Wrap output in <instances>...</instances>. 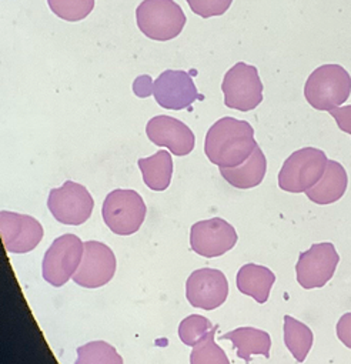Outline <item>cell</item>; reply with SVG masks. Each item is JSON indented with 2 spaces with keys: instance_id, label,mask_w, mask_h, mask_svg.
Listing matches in <instances>:
<instances>
[{
  "instance_id": "obj_9",
  "label": "cell",
  "mask_w": 351,
  "mask_h": 364,
  "mask_svg": "<svg viewBox=\"0 0 351 364\" xmlns=\"http://www.w3.org/2000/svg\"><path fill=\"white\" fill-rule=\"evenodd\" d=\"M48 208L59 223L80 226L90 219L94 200L85 186L68 180L63 186L50 191Z\"/></svg>"
},
{
  "instance_id": "obj_19",
  "label": "cell",
  "mask_w": 351,
  "mask_h": 364,
  "mask_svg": "<svg viewBox=\"0 0 351 364\" xmlns=\"http://www.w3.org/2000/svg\"><path fill=\"white\" fill-rule=\"evenodd\" d=\"M223 340H230L233 347L237 348V355L243 358L247 364L253 354H261L266 358L270 357L271 338L270 334L264 330L254 327H239L232 330L222 337Z\"/></svg>"
},
{
  "instance_id": "obj_24",
  "label": "cell",
  "mask_w": 351,
  "mask_h": 364,
  "mask_svg": "<svg viewBox=\"0 0 351 364\" xmlns=\"http://www.w3.org/2000/svg\"><path fill=\"white\" fill-rule=\"evenodd\" d=\"M48 4L50 11L66 22L83 21L94 8V0H48Z\"/></svg>"
},
{
  "instance_id": "obj_25",
  "label": "cell",
  "mask_w": 351,
  "mask_h": 364,
  "mask_svg": "<svg viewBox=\"0 0 351 364\" xmlns=\"http://www.w3.org/2000/svg\"><path fill=\"white\" fill-rule=\"evenodd\" d=\"M213 327L215 326L209 318L199 314H192L180 323L179 337L186 346L195 347L213 330Z\"/></svg>"
},
{
  "instance_id": "obj_16",
  "label": "cell",
  "mask_w": 351,
  "mask_h": 364,
  "mask_svg": "<svg viewBox=\"0 0 351 364\" xmlns=\"http://www.w3.org/2000/svg\"><path fill=\"white\" fill-rule=\"evenodd\" d=\"M347 186L348 176L344 166L335 160H328L323 177L306 195L313 203L325 206L338 202L344 196Z\"/></svg>"
},
{
  "instance_id": "obj_2",
  "label": "cell",
  "mask_w": 351,
  "mask_h": 364,
  "mask_svg": "<svg viewBox=\"0 0 351 364\" xmlns=\"http://www.w3.org/2000/svg\"><path fill=\"white\" fill-rule=\"evenodd\" d=\"M133 90L139 97L154 96L160 107L167 110H183L205 96L196 89L192 76L185 70H166L154 82L150 76H139L133 83Z\"/></svg>"
},
{
  "instance_id": "obj_6",
  "label": "cell",
  "mask_w": 351,
  "mask_h": 364,
  "mask_svg": "<svg viewBox=\"0 0 351 364\" xmlns=\"http://www.w3.org/2000/svg\"><path fill=\"white\" fill-rule=\"evenodd\" d=\"M106 226L119 236H130L136 233L146 218V205L143 198L127 189L110 192L102 209Z\"/></svg>"
},
{
  "instance_id": "obj_28",
  "label": "cell",
  "mask_w": 351,
  "mask_h": 364,
  "mask_svg": "<svg viewBox=\"0 0 351 364\" xmlns=\"http://www.w3.org/2000/svg\"><path fill=\"white\" fill-rule=\"evenodd\" d=\"M335 331H337L338 340L347 348H351V311L345 313L344 316L340 317V320L337 323V327H335Z\"/></svg>"
},
{
  "instance_id": "obj_14",
  "label": "cell",
  "mask_w": 351,
  "mask_h": 364,
  "mask_svg": "<svg viewBox=\"0 0 351 364\" xmlns=\"http://www.w3.org/2000/svg\"><path fill=\"white\" fill-rule=\"evenodd\" d=\"M227 296L229 282L217 269H199L186 282V297L196 309L215 310L227 300Z\"/></svg>"
},
{
  "instance_id": "obj_12",
  "label": "cell",
  "mask_w": 351,
  "mask_h": 364,
  "mask_svg": "<svg viewBox=\"0 0 351 364\" xmlns=\"http://www.w3.org/2000/svg\"><path fill=\"white\" fill-rule=\"evenodd\" d=\"M116 273V257L104 243L89 240L85 243L82 263L72 277L73 282L86 289L106 286Z\"/></svg>"
},
{
  "instance_id": "obj_20",
  "label": "cell",
  "mask_w": 351,
  "mask_h": 364,
  "mask_svg": "<svg viewBox=\"0 0 351 364\" xmlns=\"http://www.w3.org/2000/svg\"><path fill=\"white\" fill-rule=\"evenodd\" d=\"M139 167L146 186L154 192H164L171 181L173 159L167 150H158L156 154L140 159Z\"/></svg>"
},
{
  "instance_id": "obj_22",
  "label": "cell",
  "mask_w": 351,
  "mask_h": 364,
  "mask_svg": "<svg viewBox=\"0 0 351 364\" xmlns=\"http://www.w3.org/2000/svg\"><path fill=\"white\" fill-rule=\"evenodd\" d=\"M75 364H123V358L112 344L99 340L80 346Z\"/></svg>"
},
{
  "instance_id": "obj_5",
  "label": "cell",
  "mask_w": 351,
  "mask_h": 364,
  "mask_svg": "<svg viewBox=\"0 0 351 364\" xmlns=\"http://www.w3.org/2000/svg\"><path fill=\"white\" fill-rule=\"evenodd\" d=\"M328 159L315 147H304L287 157L279 173V186L288 193H306L323 177Z\"/></svg>"
},
{
  "instance_id": "obj_11",
  "label": "cell",
  "mask_w": 351,
  "mask_h": 364,
  "mask_svg": "<svg viewBox=\"0 0 351 364\" xmlns=\"http://www.w3.org/2000/svg\"><path fill=\"white\" fill-rule=\"evenodd\" d=\"M236 229L220 218L198 222L190 230V249L202 257L213 259L230 252L237 243Z\"/></svg>"
},
{
  "instance_id": "obj_7",
  "label": "cell",
  "mask_w": 351,
  "mask_h": 364,
  "mask_svg": "<svg viewBox=\"0 0 351 364\" xmlns=\"http://www.w3.org/2000/svg\"><path fill=\"white\" fill-rule=\"evenodd\" d=\"M85 253V243L76 235H63L53 240L43 257V279L62 287L77 272Z\"/></svg>"
},
{
  "instance_id": "obj_4",
  "label": "cell",
  "mask_w": 351,
  "mask_h": 364,
  "mask_svg": "<svg viewBox=\"0 0 351 364\" xmlns=\"http://www.w3.org/2000/svg\"><path fill=\"white\" fill-rule=\"evenodd\" d=\"M136 22L146 38L167 42L182 33L188 19L174 0H143L136 9Z\"/></svg>"
},
{
  "instance_id": "obj_27",
  "label": "cell",
  "mask_w": 351,
  "mask_h": 364,
  "mask_svg": "<svg viewBox=\"0 0 351 364\" xmlns=\"http://www.w3.org/2000/svg\"><path fill=\"white\" fill-rule=\"evenodd\" d=\"M328 113L337 122V126L341 132L351 134V105L334 107Z\"/></svg>"
},
{
  "instance_id": "obj_23",
  "label": "cell",
  "mask_w": 351,
  "mask_h": 364,
  "mask_svg": "<svg viewBox=\"0 0 351 364\" xmlns=\"http://www.w3.org/2000/svg\"><path fill=\"white\" fill-rule=\"evenodd\" d=\"M219 326L216 324L213 330L193 347L190 364H230L225 350L215 341V334Z\"/></svg>"
},
{
  "instance_id": "obj_13",
  "label": "cell",
  "mask_w": 351,
  "mask_h": 364,
  "mask_svg": "<svg viewBox=\"0 0 351 364\" xmlns=\"http://www.w3.org/2000/svg\"><path fill=\"white\" fill-rule=\"evenodd\" d=\"M0 236L9 253H29L43 239L42 225L32 216L8 210L0 212Z\"/></svg>"
},
{
  "instance_id": "obj_26",
  "label": "cell",
  "mask_w": 351,
  "mask_h": 364,
  "mask_svg": "<svg viewBox=\"0 0 351 364\" xmlns=\"http://www.w3.org/2000/svg\"><path fill=\"white\" fill-rule=\"evenodd\" d=\"M193 14L209 19L213 16L225 15L232 6L233 0H186Z\"/></svg>"
},
{
  "instance_id": "obj_17",
  "label": "cell",
  "mask_w": 351,
  "mask_h": 364,
  "mask_svg": "<svg viewBox=\"0 0 351 364\" xmlns=\"http://www.w3.org/2000/svg\"><path fill=\"white\" fill-rule=\"evenodd\" d=\"M267 171V159L257 146L252 156L236 167H220V173L229 185L236 189H253L259 186Z\"/></svg>"
},
{
  "instance_id": "obj_18",
  "label": "cell",
  "mask_w": 351,
  "mask_h": 364,
  "mask_svg": "<svg viewBox=\"0 0 351 364\" xmlns=\"http://www.w3.org/2000/svg\"><path fill=\"white\" fill-rule=\"evenodd\" d=\"M274 282L276 274L270 269L254 263L244 264L236 279L239 291L253 297L260 304L267 301Z\"/></svg>"
},
{
  "instance_id": "obj_15",
  "label": "cell",
  "mask_w": 351,
  "mask_h": 364,
  "mask_svg": "<svg viewBox=\"0 0 351 364\" xmlns=\"http://www.w3.org/2000/svg\"><path fill=\"white\" fill-rule=\"evenodd\" d=\"M146 134L151 143L167 147L174 156H188L196 144L195 133L179 119L170 116H156L148 120Z\"/></svg>"
},
{
  "instance_id": "obj_10",
  "label": "cell",
  "mask_w": 351,
  "mask_h": 364,
  "mask_svg": "<svg viewBox=\"0 0 351 364\" xmlns=\"http://www.w3.org/2000/svg\"><path fill=\"white\" fill-rule=\"evenodd\" d=\"M340 256L333 243H315L301 252L296 264L297 282L303 289L324 287L334 276Z\"/></svg>"
},
{
  "instance_id": "obj_21",
  "label": "cell",
  "mask_w": 351,
  "mask_h": 364,
  "mask_svg": "<svg viewBox=\"0 0 351 364\" xmlns=\"http://www.w3.org/2000/svg\"><path fill=\"white\" fill-rule=\"evenodd\" d=\"M313 341L314 334L308 326L291 316H284V343L298 363L306 360L313 347Z\"/></svg>"
},
{
  "instance_id": "obj_8",
  "label": "cell",
  "mask_w": 351,
  "mask_h": 364,
  "mask_svg": "<svg viewBox=\"0 0 351 364\" xmlns=\"http://www.w3.org/2000/svg\"><path fill=\"white\" fill-rule=\"evenodd\" d=\"M222 90L229 109L250 112L263 102V83L259 70L244 62L236 63L225 75Z\"/></svg>"
},
{
  "instance_id": "obj_3",
  "label": "cell",
  "mask_w": 351,
  "mask_h": 364,
  "mask_svg": "<svg viewBox=\"0 0 351 364\" xmlns=\"http://www.w3.org/2000/svg\"><path fill=\"white\" fill-rule=\"evenodd\" d=\"M351 93V76L340 65H323L307 79L304 96L307 103L321 112H330L345 103Z\"/></svg>"
},
{
  "instance_id": "obj_1",
  "label": "cell",
  "mask_w": 351,
  "mask_h": 364,
  "mask_svg": "<svg viewBox=\"0 0 351 364\" xmlns=\"http://www.w3.org/2000/svg\"><path fill=\"white\" fill-rule=\"evenodd\" d=\"M254 129L246 120L223 117L207 132L205 153L219 167H236L244 163L256 150Z\"/></svg>"
}]
</instances>
